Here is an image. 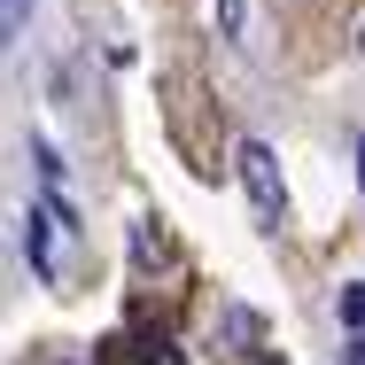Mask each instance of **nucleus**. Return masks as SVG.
<instances>
[{"instance_id": "obj_4", "label": "nucleus", "mask_w": 365, "mask_h": 365, "mask_svg": "<svg viewBox=\"0 0 365 365\" xmlns=\"http://www.w3.org/2000/svg\"><path fill=\"white\" fill-rule=\"evenodd\" d=\"M210 8H218V31L233 47H257V8L249 0H210Z\"/></svg>"}, {"instance_id": "obj_5", "label": "nucleus", "mask_w": 365, "mask_h": 365, "mask_svg": "<svg viewBox=\"0 0 365 365\" xmlns=\"http://www.w3.org/2000/svg\"><path fill=\"white\" fill-rule=\"evenodd\" d=\"M334 319H342V342H358V334H365V280H350V288L334 295Z\"/></svg>"}, {"instance_id": "obj_7", "label": "nucleus", "mask_w": 365, "mask_h": 365, "mask_svg": "<svg viewBox=\"0 0 365 365\" xmlns=\"http://www.w3.org/2000/svg\"><path fill=\"white\" fill-rule=\"evenodd\" d=\"M39 365H86V358H71V350H55V358H39Z\"/></svg>"}, {"instance_id": "obj_2", "label": "nucleus", "mask_w": 365, "mask_h": 365, "mask_svg": "<svg viewBox=\"0 0 365 365\" xmlns=\"http://www.w3.org/2000/svg\"><path fill=\"white\" fill-rule=\"evenodd\" d=\"M233 163H241V187H249V210L264 225H280L288 218V179H280V155L257 140V133H241L233 140Z\"/></svg>"}, {"instance_id": "obj_1", "label": "nucleus", "mask_w": 365, "mask_h": 365, "mask_svg": "<svg viewBox=\"0 0 365 365\" xmlns=\"http://www.w3.org/2000/svg\"><path fill=\"white\" fill-rule=\"evenodd\" d=\"M8 241H16V264L47 295H71V249H86V241H71V225L55 218L39 195H24V187H16V202H8Z\"/></svg>"}, {"instance_id": "obj_3", "label": "nucleus", "mask_w": 365, "mask_h": 365, "mask_svg": "<svg viewBox=\"0 0 365 365\" xmlns=\"http://www.w3.org/2000/svg\"><path fill=\"white\" fill-rule=\"evenodd\" d=\"M0 16H8V63H24V55L47 47L39 39V0H0Z\"/></svg>"}, {"instance_id": "obj_6", "label": "nucleus", "mask_w": 365, "mask_h": 365, "mask_svg": "<svg viewBox=\"0 0 365 365\" xmlns=\"http://www.w3.org/2000/svg\"><path fill=\"white\" fill-rule=\"evenodd\" d=\"M342 365H365V334H358V342H342Z\"/></svg>"}]
</instances>
